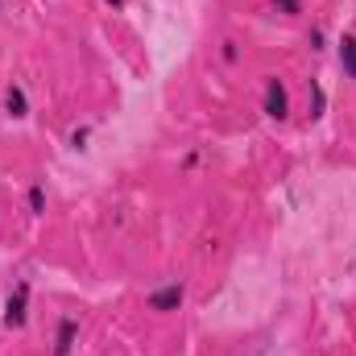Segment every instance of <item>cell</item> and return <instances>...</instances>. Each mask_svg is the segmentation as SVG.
I'll use <instances>...</instances> for the list:
<instances>
[{
    "mask_svg": "<svg viewBox=\"0 0 356 356\" xmlns=\"http://www.w3.org/2000/svg\"><path fill=\"white\" fill-rule=\"evenodd\" d=\"M0 323H4V332H25V327H29V277H21V282L4 294Z\"/></svg>",
    "mask_w": 356,
    "mask_h": 356,
    "instance_id": "cell-1",
    "label": "cell"
},
{
    "mask_svg": "<svg viewBox=\"0 0 356 356\" xmlns=\"http://www.w3.org/2000/svg\"><path fill=\"white\" fill-rule=\"evenodd\" d=\"M182 302H186V282L182 277L162 282L145 294V311H154V315H175V311H182Z\"/></svg>",
    "mask_w": 356,
    "mask_h": 356,
    "instance_id": "cell-2",
    "label": "cell"
},
{
    "mask_svg": "<svg viewBox=\"0 0 356 356\" xmlns=\"http://www.w3.org/2000/svg\"><path fill=\"white\" fill-rule=\"evenodd\" d=\"M261 112H266L269 120H290V88H286V79L282 75H266V83H261Z\"/></svg>",
    "mask_w": 356,
    "mask_h": 356,
    "instance_id": "cell-3",
    "label": "cell"
},
{
    "mask_svg": "<svg viewBox=\"0 0 356 356\" xmlns=\"http://www.w3.org/2000/svg\"><path fill=\"white\" fill-rule=\"evenodd\" d=\"M79 336H83L79 315H63V319L54 323V344H50V356H75V348H79Z\"/></svg>",
    "mask_w": 356,
    "mask_h": 356,
    "instance_id": "cell-4",
    "label": "cell"
},
{
    "mask_svg": "<svg viewBox=\"0 0 356 356\" xmlns=\"http://www.w3.org/2000/svg\"><path fill=\"white\" fill-rule=\"evenodd\" d=\"M0 108H4L8 120H29V116H33V104H29L25 83H8V88H4V99H0Z\"/></svg>",
    "mask_w": 356,
    "mask_h": 356,
    "instance_id": "cell-5",
    "label": "cell"
},
{
    "mask_svg": "<svg viewBox=\"0 0 356 356\" xmlns=\"http://www.w3.org/2000/svg\"><path fill=\"white\" fill-rule=\"evenodd\" d=\"M46 207H50V191H46V182H42V178H33V182L25 186V211H29L33 220H42V216H46Z\"/></svg>",
    "mask_w": 356,
    "mask_h": 356,
    "instance_id": "cell-6",
    "label": "cell"
},
{
    "mask_svg": "<svg viewBox=\"0 0 356 356\" xmlns=\"http://www.w3.org/2000/svg\"><path fill=\"white\" fill-rule=\"evenodd\" d=\"M336 58H340L344 79H353L356 83V33H340V42H336Z\"/></svg>",
    "mask_w": 356,
    "mask_h": 356,
    "instance_id": "cell-7",
    "label": "cell"
},
{
    "mask_svg": "<svg viewBox=\"0 0 356 356\" xmlns=\"http://www.w3.org/2000/svg\"><path fill=\"white\" fill-rule=\"evenodd\" d=\"M307 99H311V120H323V112H327V88L319 79L307 83Z\"/></svg>",
    "mask_w": 356,
    "mask_h": 356,
    "instance_id": "cell-8",
    "label": "cell"
},
{
    "mask_svg": "<svg viewBox=\"0 0 356 356\" xmlns=\"http://www.w3.org/2000/svg\"><path fill=\"white\" fill-rule=\"evenodd\" d=\"M220 63H224V67H236V63H241V42H236V38H224V42H220Z\"/></svg>",
    "mask_w": 356,
    "mask_h": 356,
    "instance_id": "cell-9",
    "label": "cell"
},
{
    "mask_svg": "<svg viewBox=\"0 0 356 356\" xmlns=\"http://www.w3.org/2000/svg\"><path fill=\"white\" fill-rule=\"evenodd\" d=\"M91 141V124H79V129H71V137H67V145L75 149V154H83Z\"/></svg>",
    "mask_w": 356,
    "mask_h": 356,
    "instance_id": "cell-10",
    "label": "cell"
},
{
    "mask_svg": "<svg viewBox=\"0 0 356 356\" xmlns=\"http://www.w3.org/2000/svg\"><path fill=\"white\" fill-rule=\"evenodd\" d=\"M273 8H277L282 17H302V8H307V0H273Z\"/></svg>",
    "mask_w": 356,
    "mask_h": 356,
    "instance_id": "cell-11",
    "label": "cell"
},
{
    "mask_svg": "<svg viewBox=\"0 0 356 356\" xmlns=\"http://www.w3.org/2000/svg\"><path fill=\"white\" fill-rule=\"evenodd\" d=\"M307 42H311V50H327V33H323V25H315V29L307 33Z\"/></svg>",
    "mask_w": 356,
    "mask_h": 356,
    "instance_id": "cell-12",
    "label": "cell"
},
{
    "mask_svg": "<svg viewBox=\"0 0 356 356\" xmlns=\"http://www.w3.org/2000/svg\"><path fill=\"white\" fill-rule=\"evenodd\" d=\"M104 4H108L112 13H124V8H129V0H104Z\"/></svg>",
    "mask_w": 356,
    "mask_h": 356,
    "instance_id": "cell-13",
    "label": "cell"
},
{
    "mask_svg": "<svg viewBox=\"0 0 356 356\" xmlns=\"http://www.w3.org/2000/svg\"><path fill=\"white\" fill-rule=\"evenodd\" d=\"M0 13H4V0H0Z\"/></svg>",
    "mask_w": 356,
    "mask_h": 356,
    "instance_id": "cell-14",
    "label": "cell"
}]
</instances>
